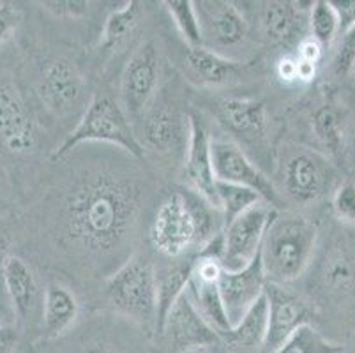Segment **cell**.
<instances>
[{
    "mask_svg": "<svg viewBox=\"0 0 355 353\" xmlns=\"http://www.w3.org/2000/svg\"><path fill=\"white\" fill-rule=\"evenodd\" d=\"M324 286L332 293H347L355 286V260L341 246H336L325 258L322 268Z\"/></svg>",
    "mask_w": 355,
    "mask_h": 353,
    "instance_id": "obj_27",
    "label": "cell"
},
{
    "mask_svg": "<svg viewBox=\"0 0 355 353\" xmlns=\"http://www.w3.org/2000/svg\"><path fill=\"white\" fill-rule=\"evenodd\" d=\"M140 200L133 180L103 171L87 175L64 203L67 241L94 257L112 255L133 232Z\"/></svg>",
    "mask_w": 355,
    "mask_h": 353,
    "instance_id": "obj_1",
    "label": "cell"
},
{
    "mask_svg": "<svg viewBox=\"0 0 355 353\" xmlns=\"http://www.w3.org/2000/svg\"><path fill=\"white\" fill-rule=\"evenodd\" d=\"M348 74H352V76H354V80H355V62H354V66H352L350 73H348Z\"/></svg>",
    "mask_w": 355,
    "mask_h": 353,
    "instance_id": "obj_44",
    "label": "cell"
},
{
    "mask_svg": "<svg viewBox=\"0 0 355 353\" xmlns=\"http://www.w3.org/2000/svg\"><path fill=\"white\" fill-rule=\"evenodd\" d=\"M0 141L11 152L27 154L37 145V129L20 94L0 76Z\"/></svg>",
    "mask_w": 355,
    "mask_h": 353,
    "instance_id": "obj_15",
    "label": "cell"
},
{
    "mask_svg": "<svg viewBox=\"0 0 355 353\" xmlns=\"http://www.w3.org/2000/svg\"><path fill=\"white\" fill-rule=\"evenodd\" d=\"M218 119L225 129L246 141H260L269 129L266 103L250 97H228L218 105Z\"/></svg>",
    "mask_w": 355,
    "mask_h": 353,
    "instance_id": "obj_18",
    "label": "cell"
},
{
    "mask_svg": "<svg viewBox=\"0 0 355 353\" xmlns=\"http://www.w3.org/2000/svg\"><path fill=\"white\" fill-rule=\"evenodd\" d=\"M4 325H12L11 320H9V311L8 307H6V304L0 302V327Z\"/></svg>",
    "mask_w": 355,
    "mask_h": 353,
    "instance_id": "obj_43",
    "label": "cell"
},
{
    "mask_svg": "<svg viewBox=\"0 0 355 353\" xmlns=\"http://www.w3.org/2000/svg\"><path fill=\"white\" fill-rule=\"evenodd\" d=\"M184 353H203L202 350H189V352H184Z\"/></svg>",
    "mask_w": 355,
    "mask_h": 353,
    "instance_id": "obj_45",
    "label": "cell"
},
{
    "mask_svg": "<svg viewBox=\"0 0 355 353\" xmlns=\"http://www.w3.org/2000/svg\"><path fill=\"white\" fill-rule=\"evenodd\" d=\"M20 341V334L15 325L0 327V353H12Z\"/></svg>",
    "mask_w": 355,
    "mask_h": 353,
    "instance_id": "obj_40",
    "label": "cell"
},
{
    "mask_svg": "<svg viewBox=\"0 0 355 353\" xmlns=\"http://www.w3.org/2000/svg\"><path fill=\"white\" fill-rule=\"evenodd\" d=\"M355 62V25L343 34L341 44L338 48L334 66L338 74H348Z\"/></svg>",
    "mask_w": 355,
    "mask_h": 353,
    "instance_id": "obj_35",
    "label": "cell"
},
{
    "mask_svg": "<svg viewBox=\"0 0 355 353\" xmlns=\"http://www.w3.org/2000/svg\"><path fill=\"white\" fill-rule=\"evenodd\" d=\"M331 4L338 15L340 32L345 34L355 25V0H331Z\"/></svg>",
    "mask_w": 355,
    "mask_h": 353,
    "instance_id": "obj_39",
    "label": "cell"
},
{
    "mask_svg": "<svg viewBox=\"0 0 355 353\" xmlns=\"http://www.w3.org/2000/svg\"><path fill=\"white\" fill-rule=\"evenodd\" d=\"M214 207L195 191H177L161 202L148 228V242L166 258L198 252L223 228Z\"/></svg>",
    "mask_w": 355,
    "mask_h": 353,
    "instance_id": "obj_2",
    "label": "cell"
},
{
    "mask_svg": "<svg viewBox=\"0 0 355 353\" xmlns=\"http://www.w3.org/2000/svg\"><path fill=\"white\" fill-rule=\"evenodd\" d=\"M110 144L122 148L137 160H144V144L137 138L133 128L129 124V117L121 103L105 94H96L90 99L89 106L80 117L78 124L66 136V140L53 152V160L69 154L73 148L82 144Z\"/></svg>",
    "mask_w": 355,
    "mask_h": 353,
    "instance_id": "obj_4",
    "label": "cell"
},
{
    "mask_svg": "<svg viewBox=\"0 0 355 353\" xmlns=\"http://www.w3.org/2000/svg\"><path fill=\"white\" fill-rule=\"evenodd\" d=\"M0 274H2L6 295L9 299V306H11L15 318L24 323L31 322L40 306L37 304L40 288L35 283L32 268L21 258L11 257L6 261Z\"/></svg>",
    "mask_w": 355,
    "mask_h": 353,
    "instance_id": "obj_19",
    "label": "cell"
},
{
    "mask_svg": "<svg viewBox=\"0 0 355 353\" xmlns=\"http://www.w3.org/2000/svg\"><path fill=\"white\" fill-rule=\"evenodd\" d=\"M140 18L141 4L137 0L125 2L121 9L110 12L101 32V50L110 55L121 51L137 32Z\"/></svg>",
    "mask_w": 355,
    "mask_h": 353,
    "instance_id": "obj_25",
    "label": "cell"
},
{
    "mask_svg": "<svg viewBox=\"0 0 355 353\" xmlns=\"http://www.w3.org/2000/svg\"><path fill=\"white\" fill-rule=\"evenodd\" d=\"M184 58H186L189 74L202 85H230L241 78L242 66L239 60L223 57V55L207 50V48H186Z\"/></svg>",
    "mask_w": 355,
    "mask_h": 353,
    "instance_id": "obj_20",
    "label": "cell"
},
{
    "mask_svg": "<svg viewBox=\"0 0 355 353\" xmlns=\"http://www.w3.org/2000/svg\"><path fill=\"white\" fill-rule=\"evenodd\" d=\"M193 272V258L180 264L166 265V267L156 268L157 283V323L156 332H163V325L173 304L180 299L188 290L189 279Z\"/></svg>",
    "mask_w": 355,
    "mask_h": 353,
    "instance_id": "obj_23",
    "label": "cell"
},
{
    "mask_svg": "<svg viewBox=\"0 0 355 353\" xmlns=\"http://www.w3.org/2000/svg\"><path fill=\"white\" fill-rule=\"evenodd\" d=\"M80 313L78 299L60 283H50L41 304V322L46 338H59L73 327Z\"/></svg>",
    "mask_w": 355,
    "mask_h": 353,
    "instance_id": "obj_21",
    "label": "cell"
},
{
    "mask_svg": "<svg viewBox=\"0 0 355 353\" xmlns=\"http://www.w3.org/2000/svg\"><path fill=\"white\" fill-rule=\"evenodd\" d=\"M276 214L277 210L261 202L223 228V237H225L223 268L225 270H242L258 257L267 228L270 221L276 218Z\"/></svg>",
    "mask_w": 355,
    "mask_h": 353,
    "instance_id": "obj_8",
    "label": "cell"
},
{
    "mask_svg": "<svg viewBox=\"0 0 355 353\" xmlns=\"http://www.w3.org/2000/svg\"><path fill=\"white\" fill-rule=\"evenodd\" d=\"M315 223L297 214H276L261 242L260 258L267 283L286 284L308 268L316 246Z\"/></svg>",
    "mask_w": 355,
    "mask_h": 353,
    "instance_id": "obj_3",
    "label": "cell"
},
{
    "mask_svg": "<svg viewBox=\"0 0 355 353\" xmlns=\"http://www.w3.org/2000/svg\"><path fill=\"white\" fill-rule=\"evenodd\" d=\"M11 257V241H9L8 233L0 230V270L4 268L6 261Z\"/></svg>",
    "mask_w": 355,
    "mask_h": 353,
    "instance_id": "obj_42",
    "label": "cell"
},
{
    "mask_svg": "<svg viewBox=\"0 0 355 353\" xmlns=\"http://www.w3.org/2000/svg\"><path fill=\"white\" fill-rule=\"evenodd\" d=\"M272 353H343V346L331 343L315 327L306 323Z\"/></svg>",
    "mask_w": 355,
    "mask_h": 353,
    "instance_id": "obj_30",
    "label": "cell"
},
{
    "mask_svg": "<svg viewBox=\"0 0 355 353\" xmlns=\"http://www.w3.org/2000/svg\"><path fill=\"white\" fill-rule=\"evenodd\" d=\"M212 164L216 179L221 182L250 187L260 194L267 205H276L279 202L276 187L269 177L232 140H212Z\"/></svg>",
    "mask_w": 355,
    "mask_h": 353,
    "instance_id": "obj_10",
    "label": "cell"
},
{
    "mask_svg": "<svg viewBox=\"0 0 355 353\" xmlns=\"http://www.w3.org/2000/svg\"><path fill=\"white\" fill-rule=\"evenodd\" d=\"M295 55L302 62L318 67L322 62V58H324V46L316 39H313L311 35H308V37H304L301 43L297 44Z\"/></svg>",
    "mask_w": 355,
    "mask_h": 353,
    "instance_id": "obj_37",
    "label": "cell"
},
{
    "mask_svg": "<svg viewBox=\"0 0 355 353\" xmlns=\"http://www.w3.org/2000/svg\"><path fill=\"white\" fill-rule=\"evenodd\" d=\"M311 128L315 136L318 138L325 148L332 154H340L343 150L345 135H343V119H341L340 110L331 103L318 106L313 112Z\"/></svg>",
    "mask_w": 355,
    "mask_h": 353,
    "instance_id": "obj_28",
    "label": "cell"
},
{
    "mask_svg": "<svg viewBox=\"0 0 355 353\" xmlns=\"http://www.w3.org/2000/svg\"><path fill=\"white\" fill-rule=\"evenodd\" d=\"M202 31V46L223 57L234 58V51L246 44L250 27L248 19L234 2L200 0L195 2Z\"/></svg>",
    "mask_w": 355,
    "mask_h": 353,
    "instance_id": "obj_7",
    "label": "cell"
},
{
    "mask_svg": "<svg viewBox=\"0 0 355 353\" xmlns=\"http://www.w3.org/2000/svg\"><path fill=\"white\" fill-rule=\"evenodd\" d=\"M334 168L311 148L286 150L279 168L283 191L295 203H311L325 196L334 182Z\"/></svg>",
    "mask_w": 355,
    "mask_h": 353,
    "instance_id": "obj_6",
    "label": "cell"
},
{
    "mask_svg": "<svg viewBox=\"0 0 355 353\" xmlns=\"http://www.w3.org/2000/svg\"><path fill=\"white\" fill-rule=\"evenodd\" d=\"M163 6L188 48L202 46V31H200L195 2L191 0H166L163 2Z\"/></svg>",
    "mask_w": 355,
    "mask_h": 353,
    "instance_id": "obj_31",
    "label": "cell"
},
{
    "mask_svg": "<svg viewBox=\"0 0 355 353\" xmlns=\"http://www.w3.org/2000/svg\"><path fill=\"white\" fill-rule=\"evenodd\" d=\"M18 25V11L9 2H0V44L9 41Z\"/></svg>",
    "mask_w": 355,
    "mask_h": 353,
    "instance_id": "obj_38",
    "label": "cell"
},
{
    "mask_svg": "<svg viewBox=\"0 0 355 353\" xmlns=\"http://www.w3.org/2000/svg\"><path fill=\"white\" fill-rule=\"evenodd\" d=\"M267 323H269V306H267V297L263 293L246 311V315L232 327L225 338L237 348H261L267 336Z\"/></svg>",
    "mask_w": 355,
    "mask_h": 353,
    "instance_id": "obj_26",
    "label": "cell"
},
{
    "mask_svg": "<svg viewBox=\"0 0 355 353\" xmlns=\"http://www.w3.org/2000/svg\"><path fill=\"white\" fill-rule=\"evenodd\" d=\"M159 51L154 41L140 44L125 62L121 76L122 108L128 117L147 112L159 83Z\"/></svg>",
    "mask_w": 355,
    "mask_h": 353,
    "instance_id": "obj_9",
    "label": "cell"
},
{
    "mask_svg": "<svg viewBox=\"0 0 355 353\" xmlns=\"http://www.w3.org/2000/svg\"><path fill=\"white\" fill-rule=\"evenodd\" d=\"M276 76L283 85H299V57L285 53L277 58Z\"/></svg>",
    "mask_w": 355,
    "mask_h": 353,
    "instance_id": "obj_36",
    "label": "cell"
},
{
    "mask_svg": "<svg viewBox=\"0 0 355 353\" xmlns=\"http://www.w3.org/2000/svg\"><path fill=\"white\" fill-rule=\"evenodd\" d=\"M180 353L189 350H202L214 345L219 334L200 315V311L189 299L188 291L173 304L163 325V332Z\"/></svg>",
    "mask_w": 355,
    "mask_h": 353,
    "instance_id": "obj_14",
    "label": "cell"
},
{
    "mask_svg": "<svg viewBox=\"0 0 355 353\" xmlns=\"http://www.w3.org/2000/svg\"><path fill=\"white\" fill-rule=\"evenodd\" d=\"M188 144H186V179L191 191L219 210L218 179L212 164V138L196 115L188 119Z\"/></svg>",
    "mask_w": 355,
    "mask_h": 353,
    "instance_id": "obj_12",
    "label": "cell"
},
{
    "mask_svg": "<svg viewBox=\"0 0 355 353\" xmlns=\"http://www.w3.org/2000/svg\"><path fill=\"white\" fill-rule=\"evenodd\" d=\"M82 353H129V352L122 348L121 345H115V343L112 341H106V339H96V341L89 343V345L83 348Z\"/></svg>",
    "mask_w": 355,
    "mask_h": 353,
    "instance_id": "obj_41",
    "label": "cell"
},
{
    "mask_svg": "<svg viewBox=\"0 0 355 353\" xmlns=\"http://www.w3.org/2000/svg\"><path fill=\"white\" fill-rule=\"evenodd\" d=\"M313 4V2H311ZM302 2L276 0L266 2L260 12L261 32L272 46H292L299 44L304 37L306 27H309V8H302Z\"/></svg>",
    "mask_w": 355,
    "mask_h": 353,
    "instance_id": "obj_17",
    "label": "cell"
},
{
    "mask_svg": "<svg viewBox=\"0 0 355 353\" xmlns=\"http://www.w3.org/2000/svg\"><path fill=\"white\" fill-rule=\"evenodd\" d=\"M188 295L200 311V315L207 320L209 325L218 332L219 336H227L232 329L230 318L227 315L225 304H223L221 291H219L218 281L202 279L191 274L188 284Z\"/></svg>",
    "mask_w": 355,
    "mask_h": 353,
    "instance_id": "obj_24",
    "label": "cell"
},
{
    "mask_svg": "<svg viewBox=\"0 0 355 353\" xmlns=\"http://www.w3.org/2000/svg\"><path fill=\"white\" fill-rule=\"evenodd\" d=\"M41 6L57 18L78 19L87 15L90 4L85 0H60V2H41Z\"/></svg>",
    "mask_w": 355,
    "mask_h": 353,
    "instance_id": "obj_34",
    "label": "cell"
},
{
    "mask_svg": "<svg viewBox=\"0 0 355 353\" xmlns=\"http://www.w3.org/2000/svg\"><path fill=\"white\" fill-rule=\"evenodd\" d=\"M188 131L189 129H184L180 117L166 105L147 110L144 121V144L148 148L163 154L177 150Z\"/></svg>",
    "mask_w": 355,
    "mask_h": 353,
    "instance_id": "obj_22",
    "label": "cell"
},
{
    "mask_svg": "<svg viewBox=\"0 0 355 353\" xmlns=\"http://www.w3.org/2000/svg\"><path fill=\"white\" fill-rule=\"evenodd\" d=\"M332 210L343 223H355V182L341 184L332 196Z\"/></svg>",
    "mask_w": 355,
    "mask_h": 353,
    "instance_id": "obj_33",
    "label": "cell"
},
{
    "mask_svg": "<svg viewBox=\"0 0 355 353\" xmlns=\"http://www.w3.org/2000/svg\"><path fill=\"white\" fill-rule=\"evenodd\" d=\"M267 306H269V323L267 336L261 350L266 353L276 352L299 327L309 323V309L292 291L282 284H266Z\"/></svg>",
    "mask_w": 355,
    "mask_h": 353,
    "instance_id": "obj_13",
    "label": "cell"
},
{
    "mask_svg": "<svg viewBox=\"0 0 355 353\" xmlns=\"http://www.w3.org/2000/svg\"><path fill=\"white\" fill-rule=\"evenodd\" d=\"M85 80L71 58H53L41 69L37 78V96L55 115H69L82 103Z\"/></svg>",
    "mask_w": 355,
    "mask_h": 353,
    "instance_id": "obj_11",
    "label": "cell"
},
{
    "mask_svg": "<svg viewBox=\"0 0 355 353\" xmlns=\"http://www.w3.org/2000/svg\"><path fill=\"white\" fill-rule=\"evenodd\" d=\"M340 32V21L331 0H316L309 9V34L322 46H329Z\"/></svg>",
    "mask_w": 355,
    "mask_h": 353,
    "instance_id": "obj_32",
    "label": "cell"
},
{
    "mask_svg": "<svg viewBox=\"0 0 355 353\" xmlns=\"http://www.w3.org/2000/svg\"><path fill=\"white\" fill-rule=\"evenodd\" d=\"M218 200L223 228L230 225L234 219L242 216L246 210H250L251 207L263 202L257 191L250 189V187L237 186V184L221 182V180H218Z\"/></svg>",
    "mask_w": 355,
    "mask_h": 353,
    "instance_id": "obj_29",
    "label": "cell"
},
{
    "mask_svg": "<svg viewBox=\"0 0 355 353\" xmlns=\"http://www.w3.org/2000/svg\"><path fill=\"white\" fill-rule=\"evenodd\" d=\"M106 297L125 318L156 332V267L145 258H129L106 281Z\"/></svg>",
    "mask_w": 355,
    "mask_h": 353,
    "instance_id": "obj_5",
    "label": "cell"
},
{
    "mask_svg": "<svg viewBox=\"0 0 355 353\" xmlns=\"http://www.w3.org/2000/svg\"><path fill=\"white\" fill-rule=\"evenodd\" d=\"M266 284L267 279L266 274H263V267H261L260 252L242 270H223L218 286L232 327L246 315V311L266 293Z\"/></svg>",
    "mask_w": 355,
    "mask_h": 353,
    "instance_id": "obj_16",
    "label": "cell"
}]
</instances>
